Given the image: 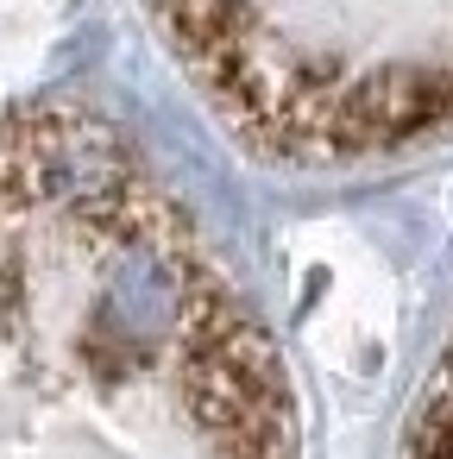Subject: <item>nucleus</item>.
<instances>
[{
    "label": "nucleus",
    "instance_id": "f03ea898",
    "mask_svg": "<svg viewBox=\"0 0 453 459\" xmlns=\"http://www.w3.org/2000/svg\"><path fill=\"white\" fill-rule=\"evenodd\" d=\"M440 390L453 396V346H447V365H440Z\"/></svg>",
    "mask_w": 453,
    "mask_h": 459
},
{
    "label": "nucleus",
    "instance_id": "f257e3e1",
    "mask_svg": "<svg viewBox=\"0 0 453 459\" xmlns=\"http://www.w3.org/2000/svg\"><path fill=\"white\" fill-rule=\"evenodd\" d=\"M409 459H453V396L440 390V403L428 409V421L415 428V453Z\"/></svg>",
    "mask_w": 453,
    "mask_h": 459
}]
</instances>
